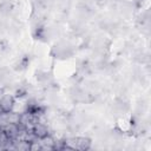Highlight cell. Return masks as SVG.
I'll return each mask as SVG.
<instances>
[{"instance_id": "6da1fadb", "label": "cell", "mask_w": 151, "mask_h": 151, "mask_svg": "<svg viewBox=\"0 0 151 151\" xmlns=\"http://www.w3.org/2000/svg\"><path fill=\"white\" fill-rule=\"evenodd\" d=\"M0 106L4 112H11L14 106V99L9 94H4L0 99Z\"/></svg>"}, {"instance_id": "7a4b0ae2", "label": "cell", "mask_w": 151, "mask_h": 151, "mask_svg": "<svg viewBox=\"0 0 151 151\" xmlns=\"http://www.w3.org/2000/svg\"><path fill=\"white\" fill-rule=\"evenodd\" d=\"M32 131H33V133L37 136V138L38 139H40V138H44V137H46V136H48V130H47V127L42 124V123H35L34 125H33V127H32Z\"/></svg>"}, {"instance_id": "3957f363", "label": "cell", "mask_w": 151, "mask_h": 151, "mask_svg": "<svg viewBox=\"0 0 151 151\" xmlns=\"http://www.w3.org/2000/svg\"><path fill=\"white\" fill-rule=\"evenodd\" d=\"M91 146V140L87 138H77L76 147L77 150H88Z\"/></svg>"}, {"instance_id": "277c9868", "label": "cell", "mask_w": 151, "mask_h": 151, "mask_svg": "<svg viewBox=\"0 0 151 151\" xmlns=\"http://www.w3.org/2000/svg\"><path fill=\"white\" fill-rule=\"evenodd\" d=\"M4 96V91L2 90H0V99H1V97Z\"/></svg>"}]
</instances>
